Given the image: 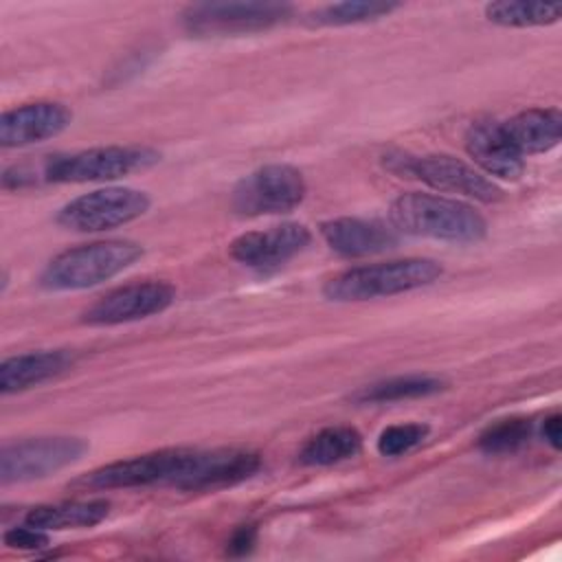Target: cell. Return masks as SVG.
<instances>
[{
    "instance_id": "obj_1",
    "label": "cell",
    "mask_w": 562,
    "mask_h": 562,
    "mask_svg": "<svg viewBox=\"0 0 562 562\" xmlns=\"http://www.w3.org/2000/svg\"><path fill=\"white\" fill-rule=\"evenodd\" d=\"M389 222L400 233L452 244H472L487 233V222L474 206L454 198L417 191L391 202Z\"/></svg>"
},
{
    "instance_id": "obj_2",
    "label": "cell",
    "mask_w": 562,
    "mask_h": 562,
    "mask_svg": "<svg viewBox=\"0 0 562 562\" xmlns=\"http://www.w3.org/2000/svg\"><path fill=\"white\" fill-rule=\"evenodd\" d=\"M441 272L443 268L435 259L424 257L358 266L325 281L323 296L336 303L393 296L430 285L441 277Z\"/></svg>"
},
{
    "instance_id": "obj_3",
    "label": "cell",
    "mask_w": 562,
    "mask_h": 562,
    "mask_svg": "<svg viewBox=\"0 0 562 562\" xmlns=\"http://www.w3.org/2000/svg\"><path fill=\"white\" fill-rule=\"evenodd\" d=\"M143 257V246L130 239H105L92 241L77 248H68L53 257L40 283L46 290H86L99 285Z\"/></svg>"
},
{
    "instance_id": "obj_4",
    "label": "cell",
    "mask_w": 562,
    "mask_h": 562,
    "mask_svg": "<svg viewBox=\"0 0 562 562\" xmlns=\"http://www.w3.org/2000/svg\"><path fill=\"white\" fill-rule=\"evenodd\" d=\"M158 160L160 154L149 147L108 145L57 156L48 160L44 176L50 182H101L143 171Z\"/></svg>"
},
{
    "instance_id": "obj_5",
    "label": "cell",
    "mask_w": 562,
    "mask_h": 562,
    "mask_svg": "<svg viewBox=\"0 0 562 562\" xmlns=\"http://www.w3.org/2000/svg\"><path fill=\"white\" fill-rule=\"evenodd\" d=\"M292 7L283 2H200L182 13L184 29L198 37L266 31L285 22Z\"/></svg>"
},
{
    "instance_id": "obj_6",
    "label": "cell",
    "mask_w": 562,
    "mask_h": 562,
    "mask_svg": "<svg viewBox=\"0 0 562 562\" xmlns=\"http://www.w3.org/2000/svg\"><path fill=\"white\" fill-rule=\"evenodd\" d=\"M149 209V195L130 187H105L83 193L57 213V224L77 233H101L123 226Z\"/></svg>"
},
{
    "instance_id": "obj_7",
    "label": "cell",
    "mask_w": 562,
    "mask_h": 562,
    "mask_svg": "<svg viewBox=\"0 0 562 562\" xmlns=\"http://www.w3.org/2000/svg\"><path fill=\"white\" fill-rule=\"evenodd\" d=\"M386 167L400 176L417 178L443 193H461L481 202H494L501 198V189L492 180L454 156L395 154L386 156Z\"/></svg>"
},
{
    "instance_id": "obj_8",
    "label": "cell",
    "mask_w": 562,
    "mask_h": 562,
    "mask_svg": "<svg viewBox=\"0 0 562 562\" xmlns=\"http://www.w3.org/2000/svg\"><path fill=\"white\" fill-rule=\"evenodd\" d=\"M305 180L292 165H266L244 176L233 189V209L239 215H277L299 206Z\"/></svg>"
},
{
    "instance_id": "obj_9",
    "label": "cell",
    "mask_w": 562,
    "mask_h": 562,
    "mask_svg": "<svg viewBox=\"0 0 562 562\" xmlns=\"http://www.w3.org/2000/svg\"><path fill=\"white\" fill-rule=\"evenodd\" d=\"M88 443L79 437H33L7 443L0 452V481L24 483L44 479L79 461Z\"/></svg>"
},
{
    "instance_id": "obj_10",
    "label": "cell",
    "mask_w": 562,
    "mask_h": 562,
    "mask_svg": "<svg viewBox=\"0 0 562 562\" xmlns=\"http://www.w3.org/2000/svg\"><path fill=\"white\" fill-rule=\"evenodd\" d=\"M191 448H167L108 463L81 476L77 483L88 490H116L140 485H173Z\"/></svg>"
},
{
    "instance_id": "obj_11",
    "label": "cell",
    "mask_w": 562,
    "mask_h": 562,
    "mask_svg": "<svg viewBox=\"0 0 562 562\" xmlns=\"http://www.w3.org/2000/svg\"><path fill=\"white\" fill-rule=\"evenodd\" d=\"M261 465L257 452L237 450V448H217V450H189L187 461L176 476V490L202 492L220 490L252 476Z\"/></svg>"
},
{
    "instance_id": "obj_12",
    "label": "cell",
    "mask_w": 562,
    "mask_h": 562,
    "mask_svg": "<svg viewBox=\"0 0 562 562\" xmlns=\"http://www.w3.org/2000/svg\"><path fill=\"white\" fill-rule=\"evenodd\" d=\"M176 299L173 285L165 281H138L114 288L97 299L81 321L88 325H121L165 312Z\"/></svg>"
},
{
    "instance_id": "obj_13",
    "label": "cell",
    "mask_w": 562,
    "mask_h": 562,
    "mask_svg": "<svg viewBox=\"0 0 562 562\" xmlns=\"http://www.w3.org/2000/svg\"><path fill=\"white\" fill-rule=\"evenodd\" d=\"M310 244V231L303 224L285 222L266 231H250L235 237L228 246L231 257L252 270H272L290 261Z\"/></svg>"
},
{
    "instance_id": "obj_14",
    "label": "cell",
    "mask_w": 562,
    "mask_h": 562,
    "mask_svg": "<svg viewBox=\"0 0 562 562\" xmlns=\"http://www.w3.org/2000/svg\"><path fill=\"white\" fill-rule=\"evenodd\" d=\"M72 121L70 110L64 103L37 101L0 116V145L2 147H26L61 134Z\"/></svg>"
},
{
    "instance_id": "obj_15",
    "label": "cell",
    "mask_w": 562,
    "mask_h": 562,
    "mask_svg": "<svg viewBox=\"0 0 562 562\" xmlns=\"http://www.w3.org/2000/svg\"><path fill=\"white\" fill-rule=\"evenodd\" d=\"M465 151L485 173L501 180H518L525 169L520 151L509 143L503 125L492 119L472 121L465 132Z\"/></svg>"
},
{
    "instance_id": "obj_16",
    "label": "cell",
    "mask_w": 562,
    "mask_h": 562,
    "mask_svg": "<svg viewBox=\"0 0 562 562\" xmlns=\"http://www.w3.org/2000/svg\"><path fill=\"white\" fill-rule=\"evenodd\" d=\"M325 244L342 257H367L378 255L397 244L395 228H389L375 220L360 217H336L321 224Z\"/></svg>"
},
{
    "instance_id": "obj_17",
    "label": "cell",
    "mask_w": 562,
    "mask_h": 562,
    "mask_svg": "<svg viewBox=\"0 0 562 562\" xmlns=\"http://www.w3.org/2000/svg\"><path fill=\"white\" fill-rule=\"evenodd\" d=\"M72 362L75 353L68 349H42L11 356L0 364V391L4 395L26 391L61 375L72 367Z\"/></svg>"
},
{
    "instance_id": "obj_18",
    "label": "cell",
    "mask_w": 562,
    "mask_h": 562,
    "mask_svg": "<svg viewBox=\"0 0 562 562\" xmlns=\"http://www.w3.org/2000/svg\"><path fill=\"white\" fill-rule=\"evenodd\" d=\"M509 143L525 154H544L560 143L562 114L555 108H529L503 121Z\"/></svg>"
},
{
    "instance_id": "obj_19",
    "label": "cell",
    "mask_w": 562,
    "mask_h": 562,
    "mask_svg": "<svg viewBox=\"0 0 562 562\" xmlns=\"http://www.w3.org/2000/svg\"><path fill=\"white\" fill-rule=\"evenodd\" d=\"M110 512L108 501H72L57 505H40L33 507L24 522L44 531H61V529H83L99 525Z\"/></svg>"
},
{
    "instance_id": "obj_20",
    "label": "cell",
    "mask_w": 562,
    "mask_h": 562,
    "mask_svg": "<svg viewBox=\"0 0 562 562\" xmlns=\"http://www.w3.org/2000/svg\"><path fill=\"white\" fill-rule=\"evenodd\" d=\"M362 448V437L351 426H329L305 441L299 452L305 465H334L356 457Z\"/></svg>"
},
{
    "instance_id": "obj_21",
    "label": "cell",
    "mask_w": 562,
    "mask_h": 562,
    "mask_svg": "<svg viewBox=\"0 0 562 562\" xmlns=\"http://www.w3.org/2000/svg\"><path fill=\"white\" fill-rule=\"evenodd\" d=\"M446 389V382L435 375H397L389 378L369 386H362L358 393H353V402L360 404H382V402H397V400H411V397H426L432 393H439Z\"/></svg>"
},
{
    "instance_id": "obj_22",
    "label": "cell",
    "mask_w": 562,
    "mask_h": 562,
    "mask_svg": "<svg viewBox=\"0 0 562 562\" xmlns=\"http://www.w3.org/2000/svg\"><path fill=\"white\" fill-rule=\"evenodd\" d=\"M562 15V2H490L485 4V18L498 26H544L558 22Z\"/></svg>"
},
{
    "instance_id": "obj_23",
    "label": "cell",
    "mask_w": 562,
    "mask_h": 562,
    "mask_svg": "<svg viewBox=\"0 0 562 562\" xmlns=\"http://www.w3.org/2000/svg\"><path fill=\"white\" fill-rule=\"evenodd\" d=\"M395 9H397L395 2H375V0L351 2L349 0V2H336V4H327V7L318 9L312 13L310 20L314 24H323V26H347V24L378 20L382 15H389Z\"/></svg>"
},
{
    "instance_id": "obj_24",
    "label": "cell",
    "mask_w": 562,
    "mask_h": 562,
    "mask_svg": "<svg viewBox=\"0 0 562 562\" xmlns=\"http://www.w3.org/2000/svg\"><path fill=\"white\" fill-rule=\"evenodd\" d=\"M533 424L527 417H507L490 424L479 435V448L487 454L514 452L531 439Z\"/></svg>"
},
{
    "instance_id": "obj_25",
    "label": "cell",
    "mask_w": 562,
    "mask_h": 562,
    "mask_svg": "<svg viewBox=\"0 0 562 562\" xmlns=\"http://www.w3.org/2000/svg\"><path fill=\"white\" fill-rule=\"evenodd\" d=\"M428 435L426 424H395L380 432L378 450L384 457H400L419 446Z\"/></svg>"
},
{
    "instance_id": "obj_26",
    "label": "cell",
    "mask_w": 562,
    "mask_h": 562,
    "mask_svg": "<svg viewBox=\"0 0 562 562\" xmlns=\"http://www.w3.org/2000/svg\"><path fill=\"white\" fill-rule=\"evenodd\" d=\"M4 544L11 549H22V551H33L40 547L48 544V536L44 529L22 525V527H11L4 531Z\"/></svg>"
},
{
    "instance_id": "obj_27",
    "label": "cell",
    "mask_w": 562,
    "mask_h": 562,
    "mask_svg": "<svg viewBox=\"0 0 562 562\" xmlns=\"http://www.w3.org/2000/svg\"><path fill=\"white\" fill-rule=\"evenodd\" d=\"M255 540H257V529L255 527H250V525L248 527H239L231 536V540H228V553L231 555H244V553H248L252 549Z\"/></svg>"
},
{
    "instance_id": "obj_28",
    "label": "cell",
    "mask_w": 562,
    "mask_h": 562,
    "mask_svg": "<svg viewBox=\"0 0 562 562\" xmlns=\"http://www.w3.org/2000/svg\"><path fill=\"white\" fill-rule=\"evenodd\" d=\"M542 437L549 441L551 448L560 450V446H562V419H560L558 413H553L551 417H547L542 422Z\"/></svg>"
}]
</instances>
